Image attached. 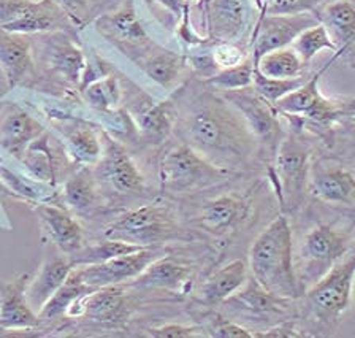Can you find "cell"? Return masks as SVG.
I'll use <instances>...</instances> for the list:
<instances>
[{
    "mask_svg": "<svg viewBox=\"0 0 355 338\" xmlns=\"http://www.w3.org/2000/svg\"><path fill=\"white\" fill-rule=\"evenodd\" d=\"M341 59H344V62L347 64V67H351V69L355 70V45H354V48L351 49V51L344 54Z\"/></svg>",
    "mask_w": 355,
    "mask_h": 338,
    "instance_id": "obj_48",
    "label": "cell"
},
{
    "mask_svg": "<svg viewBox=\"0 0 355 338\" xmlns=\"http://www.w3.org/2000/svg\"><path fill=\"white\" fill-rule=\"evenodd\" d=\"M0 70L10 91L35 78L31 35L0 29Z\"/></svg>",
    "mask_w": 355,
    "mask_h": 338,
    "instance_id": "obj_24",
    "label": "cell"
},
{
    "mask_svg": "<svg viewBox=\"0 0 355 338\" xmlns=\"http://www.w3.org/2000/svg\"><path fill=\"white\" fill-rule=\"evenodd\" d=\"M97 287L87 286L85 281L78 275L76 267L70 271L67 276L64 285L54 292V296L44 303V307L38 312V318L40 319H54L59 316H64L69 312V308L73 305L78 298L86 296V294L96 291Z\"/></svg>",
    "mask_w": 355,
    "mask_h": 338,
    "instance_id": "obj_36",
    "label": "cell"
},
{
    "mask_svg": "<svg viewBox=\"0 0 355 338\" xmlns=\"http://www.w3.org/2000/svg\"><path fill=\"white\" fill-rule=\"evenodd\" d=\"M338 145H341V148L344 146L346 153L335 154V156L347 160V162L355 165V113L341 119L340 123L336 124L335 132H333L331 148H335Z\"/></svg>",
    "mask_w": 355,
    "mask_h": 338,
    "instance_id": "obj_42",
    "label": "cell"
},
{
    "mask_svg": "<svg viewBox=\"0 0 355 338\" xmlns=\"http://www.w3.org/2000/svg\"><path fill=\"white\" fill-rule=\"evenodd\" d=\"M193 267L184 260L164 254L148 265L140 276L129 282L140 289H162L175 294H186L192 287Z\"/></svg>",
    "mask_w": 355,
    "mask_h": 338,
    "instance_id": "obj_26",
    "label": "cell"
},
{
    "mask_svg": "<svg viewBox=\"0 0 355 338\" xmlns=\"http://www.w3.org/2000/svg\"><path fill=\"white\" fill-rule=\"evenodd\" d=\"M75 26H83L89 18V13L94 10L97 0H54Z\"/></svg>",
    "mask_w": 355,
    "mask_h": 338,
    "instance_id": "obj_47",
    "label": "cell"
},
{
    "mask_svg": "<svg viewBox=\"0 0 355 338\" xmlns=\"http://www.w3.org/2000/svg\"><path fill=\"white\" fill-rule=\"evenodd\" d=\"M355 281V248L338 260L302 297L303 316L330 335L341 323L352 301Z\"/></svg>",
    "mask_w": 355,
    "mask_h": 338,
    "instance_id": "obj_4",
    "label": "cell"
},
{
    "mask_svg": "<svg viewBox=\"0 0 355 338\" xmlns=\"http://www.w3.org/2000/svg\"><path fill=\"white\" fill-rule=\"evenodd\" d=\"M236 175L205 159L184 142L171 143L160 154L157 176L160 189L170 194H184L220 185Z\"/></svg>",
    "mask_w": 355,
    "mask_h": 338,
    "instance_id": "obj_6",
    "label": "cell"
},
{
    "mask_svg": "<svg viewBox=\"0 0 355 338\" xmlns=\"http://www.w3.org/2000/svg\"><path fill=\"white\" fill-rule=\"evenodd\" d=\"M220 96L241 113L249 130H251V134L262 148L270 167L277 145H279L281 138L286 132L281 124V115L277 113L275 105L265 101L260 94L254 91L252 86L244 87V90L220 92Z\"/></svg>",
    "mask_w": 355,
    "mask_h": 338,
    "instance_id": "obj_11",
    "label": "cell"
},
{
    "mask_svg": "<svg viewBox=\"0 0 355 338\" xmlns=\"http://www.w3.org/2000/svg\"><path fill=\"white\" fill-rule=\"evenodd\" d=\"M103 238L153 248L186 238V229L171 205L154 202L116 216L105 226Z\"/></svg>",
    "mask_w": 355,
    "mask_h": 338,
    "instance_id": "obj_5",
    "label": "cell"
},
{
    "mask_svg": "<svg viewBox=\"0 0 355 338\" xmlns=\"http://www.w3.org/2000/svg\"><path fill=\"white\" fill-rule=\"evenodd\" d=\"M32 54L48 75L71 87H80L87 59L73 32H46L32 35Z\"/></svg>",
    "mask_w": 355,
    "mask_h": 338,
    "instance_id": "obj_8",
    "label": "cell"
},
{
    "mask_svg": "<svg viewBox=\"0 0 355 338\" xmlns=\"http://www.w3.org/2000/svg\"><path fill=\"white\" fill-rule=\"evenodd\" d=\"M33 212L38 214L43 234L54 248L65 254H73L86 245V234L70 210L58 202L44 201L33 203Z\"/></svg>",
    "mask_w": 355,
    "mask_h": 338,
    "instance_id": "obj_19",
    "label": "cell"
},
{
    "mask_svg": "<svg viewBox=\"0 0 355 338\" xmlns=\"http://www.w3.org/2000/svg\"><path fill=\"white\" fill-rule=\"evenodd\" d=\"M248 269L249 267L243 259H235L214 270L198 287V301L207 307L222 305L233 294L240 291L244 282L248 281Z\"/></svg>",
    "mask_w": 355,
    "mask_h": 338,
    "instance_id": "obj_29",
    "label": "cell"
},
{
    "mask_svg": "<svg viewBox=\"0 0 355 338\" xmlns=\"http://www.w3.org/2000/svg\"><path fill=\"white\" fill-rule=\"evenodd\" d=\"M354 2H355V0H354Z\"/></svg>",
    "mask_w": 355,
    "mask_h": 338,
    "instance_id": "obj_50",
    "label": "cell"
},
{
    "mask_svg": "<svg viewBox=\"0 0 355 338\" xmlns=\"http://www.w3.org/2000/svg\"><path fill=\"white\" fill-rule=\"evenodd\" d=\"M249 208L251 201L248 196H238L235 192L220 194L200 203L191 223L216 238L229 237L248 219Z\"/></svg>",
    "mask_w": 355,
    "mask_h": 338,
    "instance_id": "obj_17",
    "label": "cell"
},
{
    "mask_svg": "<svg viewBox=\"0 0 355 338\" xmlns=\"http://www.w3.org/2000/svg\"><path fill=\"white\" fill-rule=\"evenodd\" d=\"M73 23L54 0H0V29L35 35L73 32Z\"/></svg>",
    "mask_w": 355,
    "mask_h": 338,
    "instance_id": "obj_9",
    "label": "cell"
},
{
    "mask_svg": "<svg viewBox=\"0 0 355 338\" xmlns=\"http://www.w3.org/2000/svg\"><path fill=\"white\" fill-rule=\"evenodd\" d=\"M300 298H286L266 291L249 276L248 281L240 291L222 303L227 312L238 316L235 321H252L263 323L266 326H276L286 323L287 318H292Z\"/></svg>",
    "mask_w": 355,
    "mask_h": 338,
    "instance_id": "obj_13",
    "label": "cell"
},
{
    "mask_svg": "<svg viewBox=\"0 0 355 338\" xmlns=\"http://www.w3.org/2000/svg\"><path fill=\"white\" fill-rule=\"evenodd\" d=\"M293 49H295L297 54L306 65L311 64L320 51H331L336 53V47L335 43L331 42V38L329 35V32L320 23L318 26L309 27V29L303 31L295 40L292 42L291 45Z\"/></svg>",
    "mask_w": 355,
    "mask_h": 338,
    "instance_id": "obj_39",
    "label": "cell"
},
{
    "mask_svg": "<svg viewBox=\"0 0 355 338\" xmlns=\"http://www.w3.org/2000/svg\"><path fill=\"white\" fill-rule=\"evenodd\" d=\"M144 248L146 246L103 238V242L91 243V245H85L81 249H78V251H75L73 254H70V259L75 267H78V265H92V264L107 262L110 259L140 251V249H144Z\"/></svg>",
    "mask_w": 355,
    "mask_h": 338,
    "instance_id": "obj_37",
    "label": "cell"
},
{
    "mask_svg": "<svg viewBox=\"0 0 355 338\" xmlns=\"http://www.w3.org/2000/svg\"><path fill=\"white\" fill-rule=\"evenodd\" d=\"M314 135L287 126L268 167L282 213H295L309 196V169L315 154ZM319 142V140H318Z\"/></svg>",
    "mask_w": 355,
    "mask_h": 338,
    "instance_id": "obj_3",
    "label": "cell"
},
{
    "mask_svg": "<svg viewBox=\"0 0 355 338\" xmlns=\"http://www.w3.org/2000/svg\"><path fill=\"white\" fill-rule=\"evenodd\" d=\"M200 13L208 42L235 43L246 27L244 0H211L207 7H200Z\"/></svg>",
    "mask_w": 355,
    "mask_h": 338,
    "instance_id": "obj_23",
    "label": "cell"
},
{
    "mask_svg": "<svg viewBox=\"0 0 355 338\" xmlns=\"http://www.w3.org/2000/svg\"><path fill=\"white\" fill-rule=\"evenodd\" d=\"M94 27L133 62L157 47L138 19L133 0H122V3L113 12L100 15L94 21Z\"/></svg>",
    "mask_w": 355,
    "mask_h": 338,
    "instance_id": "obj_14",
    "label": "cell"
},
{
    "mask_svg": "<svg viewBox=\"0 0 355 338\" xmlns=\"http://www.w3.org/2000/svg\"><path fill=\"white\" fill-rule=\"evenodd\" d=\"M254 65L257 71L270 78H295L306 74L308 67L292 47L277 48L265 53L255 60Z\"/></svg>",
    "mask_w": 355,
    "mask_h": 338,
    "instance_id": "obj_34",
    "label": "cell"
},
{
    "mask_svg": "<svg viewBox=\"0 0 355 338\" xmlns=\"http://www.w3.org/2000/svg\"><path fill=\"white\" fill-rule=\"evenodd\" d=\"M320 23L318 12H304L295 15H275L262 16L255 21L249 48L255 62L262 54L277 48L291 47L292 42L309 27Z\"/></svg>",
    "mask_w": 355,
    "mask_h": 338,
    "instance_id": "obj_16",
    "label": "cell"
},
{
    "mask_svg": "<svg viewBox=\"0 0 355 338\" xmlns=\"http://www.w3.org/2000/svg\"><path fill=\"white\" fill-rule=\"evenodd\" d=\"M132 90H124V110L130 116L133 126H135L138 138L148 145H160L166 138L173 134L175 127V102L173 97L162 102H154L151 97L130 83Z\"/></svg>",
    "mask_w": 355,
    "mask_h": 338,
    "instance_id": "obj_12",
    "label": "cell"
},
{
    "mask_svg": "<svg viewBox=\"0 0 355 338\" xmlns=\"http://www.w3.org/2000/svg\"><path fill=\"white\" fill-rule=\"evenodd\" d=\"M205 327L198 326H182V324H164L159 327H149L148 335L155 338H191V337H203Z\"/></svg>",
    "mask_w": 355,
    "mask_h": 338,
    "instance_id": "obj_46",
    "label": "cell"
},
{
    "mask_svg": "<svg viewBox=\"0 0 355 338\" xmlns=\"http://www.w3.org/2000/svg\"><path fill=\"white\" fill-rule=\"evenodd\" d=\"M251 276L266 291L286 298H300V286L293 264L292 226L286 213L277 214L252 242L248 253Z\"/></svg>",
    "mask_w": 355,
    "mask_h": 338,
    "instance_id": "obj_2",
    "label": "cell"
},
{
    "mask_svg": "<svg viewBox=\"0 0 355 338\" xmlns=\"http://www.w3.org/2000/svg\"><path fill=\"white\" fill-rule=\"evenodd\" d=\"M311 75L304 74L295 76V78H270V76H265L257 71V69H254V81H252V87L254 91L260 94L265 101H268L270 103H276L277 101H281L282 97H286L287 94H291L293 91H297L300 86H303L304 83L308 81Z\"/></svg>",
    "mask_w": 355,
    "mask_h": 338,
    "instance_id": "obj_40",
    "label": "cell"
},
{
    "mask_svg": "<svg viewBox=\"0 0 355 338\" xmlns=\"http://www.w3.org/2000/svg\"><path fill=\"white\" fill-rule=\"evenodd\" d=\"M330 0H254L259 16L275 15H295L304 12H318V10Z\"/></svg>",
    "mask_w": 355,
    "mask_h": 338,
    "instance_id": "obj_41",
    "label": "cell"
},
{
    "mask_svg": "<svg viewBox=\"0 0 355 338\" xmlns=\"http://www.w3.org/2000/svg\"><path fill=\"white\" fill-rule=\"evenodd\" d=\"M308 191L320 203L355 212V165L335 154H314Z\"/></svg>",
    "mask_w": 355,
    "mask_h": 338,
    "instance_id": "obj_10",
    "label": "cell"
},
{
    "mask_svg": "<svg viewBox=\"0 0 355 338\" xmlns=\"http://www.w3.org/2000/svg\"><path fill=\"white\" fill-rule=\"evenodd\" d=\"M100 183L91 167L78 169L65 180L62 186V203L73 213L94 212L102 202Z\"/></svg>",
    "mask_w": 355,
    "mask_h": 338,
    "instance_id": "obj_31",
    "label": "cell"
},
{
    "mask_svg": "<svg viewBox=\"0 0 355 338\" xmlns=\"http://www.w3.org/2000/svg\"><path fill=\"white\" fill-rule=\"evenodd\" d=\"M320 24L325 27L336 47V58L341 59L355 45V2L330 0L318 10Z\"/></svg>",
    "mask_w": 355,
    "mask_h": 338,
    "instance_id": "obj_28",
    "label": "cell"
},
{
    "mask_svg": "<svg viewBox=\"0 0 355 338\" xmlns=\"http://www.w3.org/2000/svg\"><path fill=\"white\" fill-rule=\"evenodd\" d=\"M155 5L166 12L178 24V31L187 32L193 29L192 8H189L184 0H154Z\"/></svg>",
    "mask_w": 355,
    "mask_h": 338,
    "instance_id": "obj_45",
    "label": "cell"
},
{
    "mask_svg": "<svg viewBox=\"0 0 355 338\" xmlns=\"http://www.w3.org/2000/svg\"><path fill=\"white\" fill-rule=\"evenodd\" d=\"M85 102L96 112L108 116L119 110L122 103L124 91H122V83L114 74L105 75L103 78L87 85L81 92Z\"/></svg>",
    "mask_w": 355,
    "mask_h": 338,
    "instance_id": "obj_35",
    "label": "cell"
},
{
    "mask_svg": "<svg viewBox=\"0 0 355 338\" xmlns=\"http://www.w3.org/2000/svg\"><path fill=\"white\" fill-rule=\"evenodd\" d=\"M31 273H21L13 281L0 280V329L32 330L40 324L26 296Z\"/></svg>",
    "mask_w": 355,
    "mask_h": 338,
    "instance_id": "obj_22",
    "label": "cell"
},
{
    "mask_svg": "<svg viewBox=\"0 0 355 338\" xmlns=\"http://www.w3.org/2000/svg\"><path fill=\"white\" fill-rule=\"evenodd\" d=\"M44 130L46 127L18 102H0V148L13 159L19 160L26 148Z\"/></svg>",
    "mask_w": 355,
    "mask_h": 338,
    "instance_id": "obj_20",
    "label": "cell"
},
{
    "mask_svg": "<svg viewBox=\"0 0 355 338\" xmlns=\"http://www.w3.org/2000/svg\"><path fill=\"white\" fill-rule=\"evenodd\" d=\"M352 227L343 223H320L303 238L295 265L297 278L303 294L309 286L320 280L344 254L355 248Z\"/></svg>",
    "mask_w": 355,
    "mask_h": 338,
    "instance_id": "obj_7",
    "label": "cell"
},
{
    "mask_svg": "<svg viewBox=\"0 0 355 338\" xmlns=\"http://www.w3.org/2000/svg\"><path fill=\"white\" fill-rule=\"evenodd\" d=\"M336 60H338L336 54H331L330 60H327L320 69L315 70L314 74H311L308 81L304 83L303 86H300L297 91L287 94L286 97L281 99V101H277L275 103V108L277 110V113H279L282 118H284V116L306 115L309 110L314 107V103L318 102V99L322 94L319 87L320 78L324 76L325 71L336 62Z\"/></svg>",
    "mask_w": 355,
    "mask_h": 338,
    "instance_id": "obj_33",
    "label": "cell"
},
{
    "mask_svg": "<svg viewBox=\"0 0 355 338\" xmlns=\"http://www.w3.org/2000/svg\"><path fill=\"white\" fill-rule=\"evenodd\" d=\"M73 267L75 265L71 262L69 254L59 251L58 248H55L54 253L46 254L40 270L37 271L33 278H31L26 289L27 301H29L33 312L38 314V312L44 307V303L64 285V281Z\"/></svg>",
    "mask_w": 355,
    "mask_h": 338,
    "instance_id": "obj_27",
    "label": "cell"
},
{
    "mask_svg": "<svg viewBox=\"0 0 355 338\" xmlns=\"http://www.w3.org/2000/svg\"><path fill=\"white\" fill-rule=\"evenodd\" d=\"M254 60L249 56L244 62L233 65L229 69H222L211 78L205 80V83L214 91L225 92V91H236L251 87L254 81Z\"/></svg>",
    "mask_w": 355,
    "mask_h": 338,
    "instance_id": "obj_38",
    "label": "cell"
},
{
    "mask_svg": "<svg viewBox=\"0 0 355 338\" xmlns=\"http://www.w3.org/2000/svg\"><path fill=\"white\" fill-rule=\"evenodd\" d=\"M102 137L103 153L94 170L97 180H103L119 196H143L146 192V178L129 149L108 132H102Z\"/></svg>",
    "mask_w": 355,
    "mask_h": 338,
    "instance_id": "obj_15",
    "label": "cell"
},
{
    "mask_svg": "<svg viewBox=\"0 0 355 338\" xmlns=\"http://www.w3.org/2000/svg\"><path fill=\"white\" fill-rule=\"evenodd\" d=\"M54 127L62 137L65 153L76 165L92 167L98 162L103 153V137L94 129L91 123L73 116L59 115Z\"/></svg>",
    "mask_w": 355,
    "mask_h": 338,
    "instance_id": "obj_21",
    "label": "cell"
},
{
    "mask_svg": "<svg viewBox=\"0 0 355 338\" xmlns=\"http://www.w3.org/2000/svg\"><path fill=\"white\" fill-rule=\"evenodd\" d=\"M133 313L132 302L124 285L97 287L83 298L81 316L92 323L122 326Z\"/></svg>",
    "mask_w": 355,
    "mask_h": 338,
    "instance_id": "obj_25",
    "label": "cell"
},
{
    "mask_svg": "<svg viewBox=\"0 0 355 338\" xmlns=\"http://www.w3.org/2000/svg\"><path fill=\"white\" fill-rule=\"evenodd\" d=\"M211 2V0H200V5H203V7H207V5Z\"/></svg>",
    "mask_w": 355,
    "mask_h": 338,
    "instance_id": "obj_49",
    "label": "cell"
},
{
    "mask_svg": "<svg viewBox=\"0 0 355 338\" xmlns=\"http://www.w3.org/2000/svg\"><path fill=\"white\" fill-rule=\"evenodd\" d=\"M202 83L203 87L191 83L181 86L173 96L178 140L233 174L259 169L262 162L268 165L241 113L220 92Z\"/></svg>",
    "mask_w": 355,
    "mask_h": 338,
    "instance_id": "obj_1",
    "label": "cell"
},
{
    "mask_svg": "<svg viewBox=\"0 0 355 338\" xmlns=\"http://www.w3.org/2000/svg\"><path fill=\"white\" fill-rule=\"evenodd\" d=\"M149 80L164 90H173L182 71L187 67V59L182 54L155 47L135 62Z\"/></svg>",
    "mask_w": 355,
    "mask_h": 338,
    "instance_id": "obj_32",
    "label": "cell"
},
{
    "mask_svg": "<svg viewBox=\"0 0 355 338\" xmlns=\"http://www.w3.org/2000/svg\"><path fill=\"white\" fill-rule=\"evenodd\" d=\"M18 162L26 170V175L31 176L32 180L51 187H55V185H58L60 165L54 153L53 137L48 130L38 135L26 148L24 154H22Z\"/></svg>",
    "mask_w": 355,
    "mask_h": 338,
    "instance_id": "obj_30",
    "label": "cell"
},
{
    "mask_svg": "<svg viewBox=\"0 0 355 338\" xmlns=\"http://www.w3.org/2000/svg\"><path fill=\"white\" fill-rule=\"evenodd\" d=\"M205 330L208 337L216 338H254V332H251V329L222 314H213Z\"/></svg>",
    "mask_w": 355,
    "mask_h": 338,
    "instance_id": "obj_43",
    "label": "cell"
},
{
    "mask_svg": "<svg viewBox=\"0 0 355 338\" xmlns=\"http://www.w3.org/2000/svg\"><path fill=\"white\" fill-rule=\"evenodd\" d=\"M165 249L162 246L144 248L140 251L124 254V256L110 259L107 262L92 265H78V275L92 287H103L113 285H125L140 276L148 265L155 259L164 256Z\"/></svg>",
    "mask_w": 355,
    "mask_h": 338,
    "instance_id": "obj_18",
    "label": "cell"
},
{
    "mask_svg": "<svg viewBox=\"0 0 355 338\" xmlns=\"http://www.w3.org/2000/svg\"><path fill=\"white\" fill-rule=\"evenodd\" d=\"M211 56L218 65V69H229L233 65H238L246 60L251 54L249 51H244L243 48L236 47L235 43L229 42H208Z\"/></svg>",
    "mask_w": 355,
    "mask_h": 338,
    "instance_id": "obj_44",
    "label": "cell"
}]
</instances>
